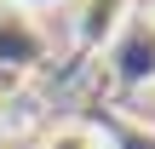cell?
I'll use <instances>...</instances> for the list:
<instances>
[{
  "label": "cell",
  "instance_id": "cell-1",
  "mask_svg": "<svg viewBox=\"0 0 155 149\" xmlns=\"http://www.w3.org/2000/svg\"><path fill=\"white\" fill-rule=\"evenodd\" d=\"M109 57H115V80L121 86H155V23L138 11L121 34H115V46H109Z\"/></svg>",
  "mask_w": 155,
  "mask_h": 149
},
{
  "label": "cell",
  "instance_id": "cell-2",
  "mask_svg": "<svg viewBox=\"0 0 155 149\" xmlns=\"http://www.w3.org/2000/svg\"><path fill=\"white\" fill-rule=\"evenodd\" d=\"M138 17V0H81L75 6V46L81 52H109L115 34Z\"/></svg>",
  "mask_w": 155,
  "mask_h": 149
},
{
  "label": "cell",
  "instance_id": "cell-3",
  "mask_svg": "<svg viewBox=\"0 0 155 149\" xmlns=\"http://www.w3.org/2000/svg\"><path fill=\"white\" fill-rule=\"evenodd\" d=\"M40 149H115V144H109V132L92 126V121H58V126L40 138Z\"/></svg>",
  "mask_w": 155,
  "mask_h": 149
},
{
  "label": "cell",
  "instance_id": "cell-4",
  "mask_svg": "<svg viewBox=\"0 0 155 149\" xmlns=\"http://www.w3.org/2000/svg\"><path fill=\"white\" fill-rule=\"evenodd\" d=\"M0 6H6V11H40L46 0H0Z\"/></svg>",
  "mask_w": 155,
  "mask_h": 149
},
{
  "label": "cell",
  "instance_id": "cell-5",
  "mask_svg": "<svg viewBox=\"0 0 155 149\" xmlns=\"http://www.w3.org/2000/svg\"><path fill=\"white\" fill-rule=\"evenodd\" d=\"M144 17H150V23H155V0H150V11H144Z\"/></svg>",
  "mask_w": 155,
  "mask_h": 149
}]
</instances>
